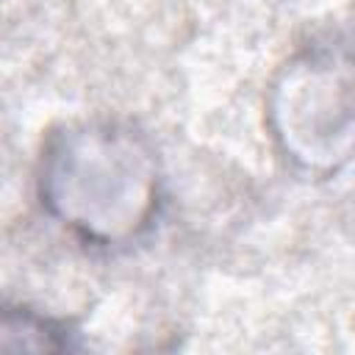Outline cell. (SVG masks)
I'll return each mask as SVG.
<instances>
[{"label":"cell","instance_id":"obj_1","mask_svg":"<svg viewBox=\"0 0 355 355\" xmlns=\"http://www.w3.org/2000/svg\"><path fill=\"white\" fill-rule=\"evenodd\" d=\"M47 214L78 239L116 247L136 241L161 202L153 144L122 122L86 119L55 130L39 161Z\"/></svg>","mask_w":355,"mask_h":355},{"label":"cell","instance_id":"obj_2","mask_svg":"<svg viewBox=\"0 0 355 355\" xmlns=\"http://www.w3.org/2000/svg\"><path fill=\"white\" fill-rule=\"evenodd\" d=\"M269 128L280 150L308 172H336L355 153V55L305 50L269 92Z\"/></svg>","mask_w":355,"mask_h":355},{"label":"cell","instance_id":"obj_3","mask_svg":"<svg viewBox=\"0 0 355 355\" xmlns=\"http://www.w3.org/2000/svg\"><path fill=\"white\" fill-rule=\"evenodd\" d=\"M64 324L39 316L33 311H6L3 316V349H64L72 347L64 336Z\"/></svg>","mask_w":355,"mask_h":355}]
</instances>
